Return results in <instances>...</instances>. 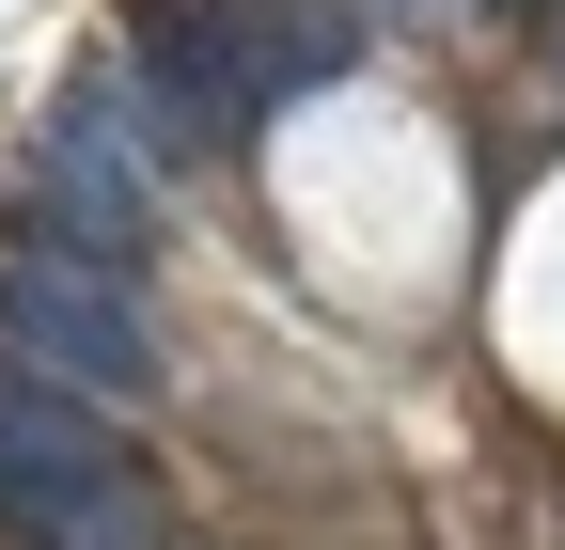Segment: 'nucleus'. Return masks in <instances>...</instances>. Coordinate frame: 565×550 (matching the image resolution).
<instances>
[{
	"label": "nucleus",
	"mask_w": 565,
	"mask_h": 550,
	"mask_svg": "<svg viewBox=\"0 0 565 550\" xmlns=\"http://www.w3.org/2000/svg\"><path fill=\"white\" fill-rule=\"evenodd\" d=\"M0 535L17 550H158V488L79 393L0 362Z\"/></svg>",
	"instance_id": "obj_1"
},
{
	"label": "nucleus",
	"mask_w": 565,
	"mask_h": 550,
	"mask_svg": "<svg viewBox=\"0 0 565 550\" xmlns=\"http://www.w3.org/2000/svg\"><path fill=\"white\" fill-rule=\"evenodd\" d=\"M0 362L17 378H47V393H141L158 378V330H141V299H126V267L110 252H79V236H0Z\"/></svg>",
	"instance_id": "obj_2"
}]
</instances>
